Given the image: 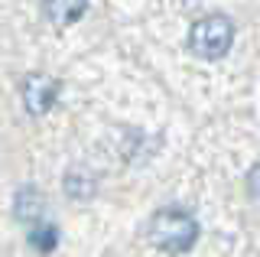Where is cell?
Instances as JSON below:
<instances>
[{"instance_id":"cell-7","label":"cell","mask_w":260,"mask_h":257,"mask_svg":"<svg viewBox=\"0 0 260 257\" xmlns=\"http://www.w3.org/2000/svg\"><path fill=\"white\" fill-rule=\"evenodd\" d=\"M29 244H32V251H39V254H52L55 247H59V228L49 224V221H36L29 228Z\"/></svg>"},{"instance_id":"cell-3","label":"cell","mask_w":260,"mask_h":257,"mask_svg":"<svg viewBox=\"0 0 260 257\" xmlns=\"http://www.w3.org/2000/svg\"><path fill=\"white\" fill-rule=\"evenodd\" d=\"M55 101H59V82L43 72H29L23 82V104L29 114H46Z\"/></svg>"},{"instance_id":"cell-8","label":"cell","mask_w":260,"mask_h":257,"mask_svg":"<svg viewBox=\"0 0 260 257\" xmlns=\"http://www.w3.org/2000/svg\"><path fill=\"white\" fill-rule=\"evenodd\" d=\"M247 189H250V196H254V199H260V163L247 173Z\"/></svg>"},{"instance_id":"cell-4","label":"cell","mask_w":260,"mask_h":257,"mask_svg":"<svg viewBox=\"0 0 260 257\" xmlns=\"http://www.w3.org/2000/svg\"><path fill=\"white\" fill-rule=\"evenodd\" d=\"M88 10V0H43V13L55 26H72Z\"/></svg>"},{"instance_id":"cell-6","label":"cell","mask_w":260,"mask_h":257,"mask_svg":"<svg viewBox=\"0 0 260 257\" xmlns=\"http://www.w3.org/2000/svg\"><path fill=\"white\" fill-rule=\"evenodd\" d=\"M94 189H98V182H94V176L91 170H85V166H72L69 173H65V192H69V199H91L94 196Z\"/></svg>"},{"instance_id":"cell-1","label":"cell","mask_w":260,"mask_h":257,"mask_svg":"<svg viewBox=\"0 0 260 257\" xmlns=\"http://www.w3.org/2000/svg\"><path fill=\"white\" fill-rule=\"evenodd\" d=\"M150 241L153 247H159L162 254H189L199 241V221L185 208H159L150 218Z\"/></svg>"},{"instance_id":"cell-2","label":"cell","mask_w":260,"mask_h":257,"mask_svg":"<svg viewBox=\"0 0 260 257\" xmlns=\"http://www.w3.org/2000/svg\"><path fill=\"white\" fill-rule=\"evenodd\" d=\"M234 43V26L231 20L221 17V13H211V17H202L199 23H192L189 29V52L199 55V59H224L228 49Z\"/></svg>"},{"instance_id":"cell-5","label":"cell","mask_w":260,"mask_h":257,"mask_svg":"<svg viewBox=\"0 0 260 257\" xmlns=\"http://www.w3.org/2000/svg\"><path fill=\"white\" fill-rule=\"evenodd\" d=\"M43 208H46V199H43V192H39L36 186H23L20 192H16L13 212H16L20 221H26V224L43 221Z\"/></svg>"}]
</instances>
